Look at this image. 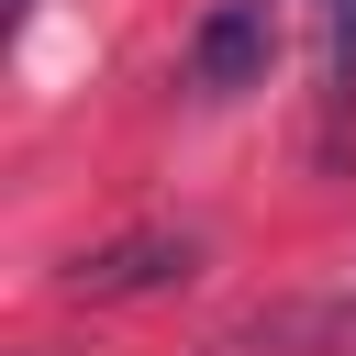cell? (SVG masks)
I'll list each match as a JSON object with an SVG mask.
<instances>
[{
  "label": "cell",
  "mask_w": 356,
  "mask_h": 356,
  "mask_svg": "<svg viewBox=\"0 0 356 356\" xmlns=\"http://www.w3.org/2000/svg\"><path fill=\"white\" fill-rule=\"evenodd\" d=\"M323 100L356 111V0H323Z\"/></svg>",
  "instance_id": "3957f363"
},
{
  "label": "cell",
  "mask_w": 356,
  "mask_h": 356,
  "mask_svg": "<svg viewBox=\"0 0 356 356\" xmlns=\"http://www.w3.org/2000/svg\"><path fill=\"white\" fill-rule=\"evenodd\" d=\"M267 56H278V0H211L189 22V44H178V78L200 100H234V89L267 78Z\"/></svg>",
  "instance_id": "7a4b0ae2"
},
{
  "label": "cell",
  "mask_w": 356,
  "mask_h": 356,
  "mask_svg": "<svg viewBox=\"0 0 356 356\" xmlns=\"http://www.w3.org/2000/svg\"><path fill=\"white\" fill-rule=\"evenodd\" d=\"M200 267V234L189 222H134V234H111V245H78L67 267H56V289L67 300H156V289H178Z\"/></svg>",
  "instance_id": "6da1fadb"
}]
</instances>
